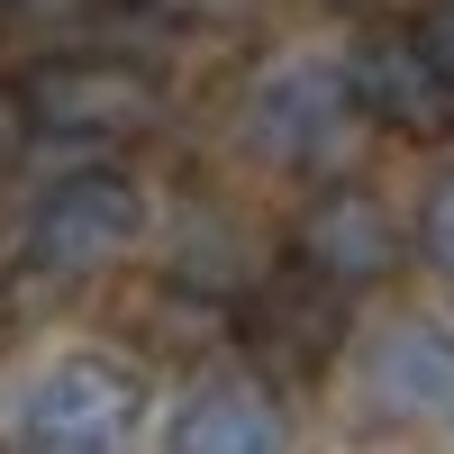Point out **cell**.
I'll use <instances>...</instances> for the list:
<instances>
[{
  "mask_svg": "<svg viewBox=\"0 0 454 454\" xmlns=\"http://www.w3.org/2000/svg\"><path fill=\"white\" fill-rule=\"evenodd\" d=\"M19 109L46 137L109 145V137H137L155 119V73L128 64V55H46V64L19 73Z\"/></svg>",
  "mask_w": 454,
  "mask_h": 454,
  "instance_id": "2",
  "label": "cell"
},
{
  "mask_svg": "<svg viewBox=\"0 0 454 454\" xmlns=\"http://www.w3.org/2000/svg\"><path fill=\"white\" fill-rule=\"evenodd\" d=\"M346 100L364 119H382L391 137H445L454 128V82L436 73V55L409 27H372L355 64H346Z\"/></svg>",
  "mask_w": 454,
  "mask_h": 454,
  "instance_id": "5",
  "label": "cell"
},
{
  "mask_svg": "<svg viewBox=\"0 0 454 454\" xmlns=\"http://www.w3.org/2000/svg\"><path fill=\"white\" fill-rule=\"evenodd\" d=\"M137 227H145V192L128 173H73L27 218V263L36 273H100L137 246Z\"/></svg>",
  "mask_w": 454,
  "mask_h": 454,
  "instance_id": "3",
  "label": "cell"
},
{
  "mask_svg": "<svg viewBox=\"0 0 454 454\" xmlns=\"http://www.w3.org/2000/svg\"><path fill=\"white\" fill-rule=\"evenodd\" d=\"M291 254H300V273H309V282H327L336 300H346V291H372V282H391V273H400L409 227L382 209V192H364V182H336V192H318L309 209H300Z\"/></svg>",
  "mask_w": 454,
  "mask_h": 454,
  "instance_id": "4",
  "label": "cell"
},
{
  "mask_svg": "<svg viewBox=\"0 0 454 454\" xmlns=\"http://www.w3.org/2000/svg\"><path fill=\"white\" fill-rule=\"evenodd\" d=\"M346 73L336 64H282V73H263L254 100H246V145L254 155H273V164H318L336 128H346Z\"/></svg>",
  "mask_w": 454,
  "mask_h": 454,
  "instance_id": "6",
  "label": "cell"
},
{
  "mask_svg": "<svg viewBox=\"0 0 454 454\" xmlns=\"http://www.w3.org/2000/svg\"><path fill=\"white\" fill-rule=\"evenodd\" d=\"M137 409H145V391H137V372L119 364V355H55L46 372L27 382V400H19V445L27 454H119L128 436H137Z\"/></svg>",
  "mask_w": 454,
  "mask_h": 454,
  "instance_id": "1",
  "label": "cell"
},
{
  "mask_svg": "<svg viewBox=\"0 0 454 454\" xmlns=\"http://www.w3.org/2000/svg\"><path fill=\"white\" fill-rule=\"evenodd\" d=\"M164 454H291V427L263 391H192L164 427Z\"/></svg>",
  "mask_w": 454,
  "mask_h": 454,
  "instance_id": "8",
  "label": "cell"
},
{
  "mask_svg": "<svg viewBox=\"0 0 454 454\" xmlns=\"http://www.w3.org/2000/svg\"><path fill=\"white\" fill-rule=\"evenodd\" d=\"M419 254H427V263H436V273L454 282V173H445V182H436V192L419 200Z\"/></svg>",
  "mask_w": 454,
  "mask_h": 454,
  "instance_id": "9",
  "label": "cell"
},
{
  "mask_svg": "<svg viewBox=\"0 0 454 454\" xmlns=\"http://www.w3.org/2000/svg\"><path fill=\"white\" fill-rule=\"evenodd\" d=\"M10 10H27V19H73V10H91V0H10Z\"/></svg>",
  "mask_w": 454,
  "mask_h": 454,
  "instance_id": "11",
  "label": "cell"
},
{
  "mask_svg": "<svg viewBox=\"0 0 454 454\" xmlns=\"http://www.w3.org/2000/svg\"><path fill=\"white\" fill-rule=\"evenodd\" d=\"M0 10H10V0H0Z\"/></svg>",
  "mask_w": 454,
  "mask_h": 454,
  "instance_id": "12",
  "label": "cell"
},
{
  "mask_svg": "<svg viewBox=\"0 0 454 454\" xmlns=\"http://www.w3.org/2000/svg\"><path fill=\"white\" fill-rule=\"evenodd\" d=\"M364 409L400 427H454V336L445 327H391L364 355Z\"/></svg>",
  "mask_w": 454,
  "mask_h": 454,
  "instance_id": "7",
  "label": "cell"
},
{
  "mask_svg": "<svg viewBox=\"0 0 454 454\" xmlns=\"http://www.w3.org/2000/svg\"><path fill=\"white\" fill-rule=\"evenodd\" d=\"M419 46L436 55V73H445V82H454V0H436V10L419 19Z\"/></svg>",
  "mask_w": 454,
  "mask_h": 454,
  "instance_id": "10",
  "label": "cell"
}]
</instances>
